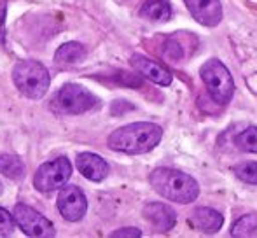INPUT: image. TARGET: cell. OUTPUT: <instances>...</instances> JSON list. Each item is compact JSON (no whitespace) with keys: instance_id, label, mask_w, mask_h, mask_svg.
Wrapping results in <instances>:
<instances>
[{"instance_id":"1","label":"cell","mask_w":257,"mask_h":238,"mask_svg":"<svg viewBox=\"0 0 257 238\" xmlns=\"http://www.w3.org/2000/svg\"><path fill=\"white\" fill-rule=\"evenodd\" d=\"M163 137L161 126L149 121H137L121 126L108 135V147L124 154H144L153 151Z\"/></svg>"},{"instance_id":"2","label":"cell","mask_w":257,"mask_h":238,"mask_svg":"<svg viewBox=\"0 0 257 238\" xmlns=\"http://www.w3.org/2000/svg\"><path fill=\"white\" fill-rule=\"evenodd\" d=\"M149 184L159 196L180 205L191 203L200 194V186L196 180L175 168H156L149 175Z\"/></svg>"},{"instance_id":"3","label":"cell","mask_w":257,"mask_h":238,"mask_svg":"<svg viewBox=\"0 0 257 238\" xmlns=\"http://www.w3.org/2000/svg\"><path fill=\"white\" fill-rule=\"evenodd\" d=\"M13 81L21 95H25L30 100L42 98L51 84L48 68L34 60L20 61L13 68Z\"/></svg>"},{"instance_id":"4","label":"cell","mask_w":257,"mask_h":238,"mask_svg":"<svg viewBox=\"0 0 257 238\" xmlns=\"http://www.w3.org/2000/svg\"><path fill=\"white\" fill-rule=\"evenodd\" d=\"M98 98L79 84H65L51 100V109L61 116H79L98 107Z\"/></svg>"},{"instance_id":"5","label":"cell","mask_w":257,"mask_h":238,"mask_svg":"<svg viewBox=\"0 0 257 238\" xmlns=\"http://www.w3.org/2000/svg\"><path fill=\"white\" fill-rule=\"evenodd\" d=\"M200 74L213 102L219 103V105H226V103L231 102L234 95V82L233 75L222 61L208 60L200 68Z\"/></svg>"},{"instance_id":"6","label":"cell","mask_w":257,"mask_h":238,"mask_svg":"<svg viewBox=\"0 0 257 238\" xmlns=\"http://www.w3.org/2000/svg\"><path fill=\"white\" fill-rule=\"evenodd\" d=\"M72 175V163L67 158H56L41 165L34 175V186L41 193H51L68 182Z\"/></svg>"},{"instance_id":"7","label":"cell","mask_w":257,"mask_h":238,"mask_svg":"<svg viewBox=\"0 0 257 238\" xmlns=\"http://www.w3.org/2000/svg\"><path fill=\"white\" fill-rule=\"evenodd\" d=\"M14 222L18 224V228L25 233L27 236H35V238H48L54 236V226L49 219H46L41 212H37L35 208L28 207L25 203H18L14 207L13 212Z\"/></svg>"},{"instance_id":"8","label":"cell","mask_w":257,"mask_h":238,"mask_svg":"<svg viewBox=\"0 0 257 238\" xmlns=\"http://www.w3.org/2000/svg\"><path fill=\"white\" fill-rule=\"evenodd\" d=\"M58 210L61 217L68 222H77L86 215L88 210V200L82 193L81 187L77 186H63L60 187L58 194Z\"/></svg>"},{"instance_id":"9","label":"cell","mask_w":257,"mask_h":238,"mask_svg":"<svg viewBox=\"0 0 257 238\" xmlns=\"http://www.w3.org/2000/svg\"><path fill=\"white\" fill-rule=\"evenodd\" d=\"M191 16L205 27H215L222 20L220 0H184Z\"/></svg>"},{"instance_id":"10","label":"cell","mask_w":257,"mask_h":238,"mask_svg":"<svg viewBox=\"0 0 257 238\" xmlns=\"http://www.w3.org/2000/svg\"><path fill=\"white\" fill-rule=\"evenodd\" d=\"M132 67L139 72L142 77L149 79L151 82L158 86H170L173 81L170 70H166L163 65L156 63V61L146 58L142 55H133L132 56Z\"/></svg>"},{"instance_id":"11","label":"cell","mask_w":257,"mask_h":238,"mask_svg":"<svg viewBox=\"0 0 257 238\" xmlns=\"http://www.w3.org/2000/svg\"><path fill=\"white\" fill-rule=\"evenodd\" d=\"M142 214L158 231H170V229H173L177 224L175 212H173L172 207H168V205H165V203L153 201V203L144 205Z\"/></svg>"},{"instance_id":"12","label":"cell","mask_w":257,"mask_h":238,"mask_svg":"<svg viewBox=\"0 0 257 238\" xmlns=\"http://www.w3.org/2000/svg\"><path fill=\"white\" fill-rule=\"evenodd\" d=\"M189 224L196 231L205 233V235H213L217 233L224 224V217L220 212L213 210L210 207H198L193 210L189 217Z\"/></svg>"},{"instance_id":"13","label":"cell","mask_w":257,"mask_h":238,"mask_svg":"<svg viewBox=\"0 0 257 238\" xmlns=\"http://www.w3.org/2000/svg\"><path fill=\"white\" fill-rule=\"evenodd\" d=\"M75 165H77L79 172L93 182H100L108 175L107 161L95 153H81L75 160Z\"/></svg>"},{"instance_id":"14","label":"cell","mask_w":257,"mask_h":238,"mask_svg":"<svg viewBox=\"0 0 257 238\" xmlns=\"http://www.w3.org/2000/svg\"><path fill=\"white\" fill-rule=\"evenodd\" d=\"M86 56V48L81 42H65L54 53V61L58 65H75Z\"/></svg>"},{"instance_id":"15","label":"cell","mask_w":257,"mask_h":238,"mask_svg":"<svg viewBox=\"0 0 257 238\" xmlns=\"http://www.w3.org/2000/svg\"><path fill=\"white\" fill-rule=\"evenodd\" d=\"M140 16L151 21H168L172 16V7L166 0H146L140 7Z\"/></svg>"},{"instance_id":"16","label":"cell","mask_w":257,"mask_h":238,"mask_svg":"<svg viewBox=\"0 0 257 238\" xmlns=\"http://www.w3.org/2000/svg\"><path fill=\"white\" fill-rule=\"evenodd\" d=\"M0 174L11 180H21L25 177V165L16 154H0Z\"/></svg>"},{"instance_id":"17","label":"cell","mask_w":257,"mask_h":238,"mask_svg":"<svg viewBox=\"0 0 257 238\" xmlns=\"http://www.w3.org/2000/svg\"><path fill=\"white\" fill-rule=\"evenodd\" d=\"M231 235L233 236H254L257 235V215L248 214L240 217L231 228Z\"/></svg>"},{"instance_id":"18","label":"cell","mask_w":257,"mask_h":238,"mask_svg":"<svg viewBox=\"0 0 257 238\" xmlns=\"http://www.w3.org/2000/svg\"><path fill=\"white\" fill-rule=\"evenodd\" d=\"M234 144L238 149L245 153H255L257 154V126H248L243 132H240L234 137Z\"/></svg>"},{"instance_id":"19","label":"cell","mask_w":257,"mask_h":238,"mask_svg":"<svg viewBox=\"0 0 257 238\" xmlns=\"http://www.w3.org/2000/svg\"><path fill=\"white\" fill-rule=\"evenodd\" d=\"M233 172L240 180L257 186V161H245V163L236 165Z\"/></svg>"},{"instance_id":"20","label":"cell","mask_w":257,"mask_h":238,"mask_svg":"<svg viewBox=\"0 0 257 238\" xmlns=\"http://www.w3.org/2000/svg\"><path fill=\"white\" fill-rule=\"evenodd\" d=\"M14 217L6 210V208H0V236H9L14 231Z\"/></svg>"},{"instance_id":"21","label":"cell","mask_w":257,"mask_h":238,"mask_svg":"<svg viewBox=\"0 0 257 238\" xmlns=\"http://www.w3.org/2000/svg\"><path fill=\"white\" fill-rule=\"evenodd\" d=\"M163 51H165L166 58H170V60H180L184 56L182 48H180V44L175 41V39H168V41L165 42Z\"/></svg>"},{"instance_id":"22","label":"cell","mask_w":257,"mask_h":238,"mask_svg":"<svg viewBox=\"0 0 257 238\" xmlns=\"http://www.w3.org/2000/svg\"><path fill=\"white\" fill-rule=\"evenodd\" d=\"M110 236H114V238H139V236H142V231L137 229V228H122V229L114 231Z\"/></svg>"},{"instance_id":"23","label":"cell","mask_w":257,"mask_h":238,"mask_svg":"<svg viewBox=\"0 0 257 238\" xmlns=\"http://www.w3.org/2000/svg\"><path fill=\"white\" fill-rule=\"evenodd\" d=\"M6 0H0V41L6 37Z\"/></svg>"},{"instance_id":"24","label":"cell","mask_w":257,"mask_h":238,"mask_svg":"<svg viewBox=\"0 0 257 238\" xmlns=\"http://www.w3.org/2000/svg\"><path fill=\"white\" fill-rule=\"evenodd\" d=\"M119 82H122V84H130V86H140V79L137 77V75H132V74H126V72H122L121 77H115Z\"/></svg>"},{"instance_id":"25","label":"cell","mask_w":257,"mask_h":238,"mask_svg":"<svg viewBox=\"0 0 257 238\" xmlns=\"http://www.w3.org/2000/svg\"><path fill=\"white\" fill-rule=\"evenodd\" d=\"M0 194H2V182H0Z\"/></svg>"}]
</instances>
